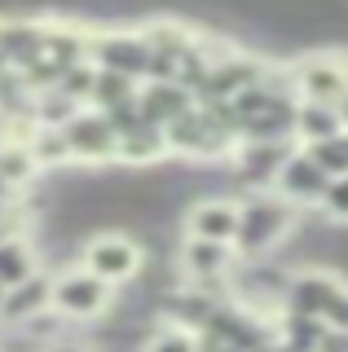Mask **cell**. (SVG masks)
Here are the masks:
<instances>
[{
    "instance_id": "5",
    "label": "cell",
    "mask_w": 348,
    "mask_h": 352,
    "mask_svg": "<svg viewBox=\"0 0 348 352\" xmlns=\"http://www.w3.org/2000/svg\"><path fill=\"white\" fill-rule=\"evenodd\" d=\"M300 150V141H238L230 154V185L234 198L243 194H260V190H274L278 172L287 168V159Z\"/></svg>"
},
{
    "instance_id": "23",
    "label": "cell",
    "mask_w": 348,
    "mask_h": 352,
    "mask_svg": "<svg viewBox=\"0 0 348 352\" xmlns=\"http://www.w3.org/2000/svg\"><path fill=\"white\" fill-rule=\"evenodd\" d=\"M304 150L322 163L326 176H348V132H335V137L318 141V146H304Z\"/></svg>"
},
{
    "instance_id": "24",
    "label": "cell",
    "mask_w": 348,
    "mask_h": 352,
    "mask_svg": "<svg viewBox=\"0 0 348 352\" xmlns=\"http://www.w3.org/2000/svg\"><path fill=\"white\" fill-rule=\"evenodd\" d=\"M93 84H97V66L93 62H80V66H71V71H62L58 93L71 97L75 106H89L93 102Z\"/></svg>"
},
{
    "instance_id": "14",
    "label": "cell",
    "mask_w": 348,
    "mask_h": 352,
    "mask_svg": "<svg viewBox=\"0 0 348 352\" xmlns=\"http://www.w3.org/2000/svg\"><path fill=\"white\" fill-rule=\"evenodd\" d=\"M53 308V269H36L27 282L9 286L0 300V326H23Z\"/></svg>"
},
{
    "instance_id": "13",
    "label": "cell",
    "mask_w": 348,
    "mask_h": 352,
    "mask_svg": "<svg viewBox=\"0 0 348 352\" xmlns=\"http://www.w3.org/2000/svg\"><path fill=\"white\" fill-rule=\"evenodd\" d=\"M0 58L5 66L23 71L36 58H45V18L36 14H9L0 18Z\"/></svg>"
},
{
    "instance_id": "6",
    "label": "cell",
    "mask_w": 348,
    "mask_h": 352,
    "mask_svg": "<svg viewBox=\"0 0 348 352\" xmlns=\"http://www.w3.org/2000/svg\"><path fill=\"white\" fill-rule=\"evenodd\" d=\"M89 62L97 71H115V75H128V80L146 84L150 80V44H146V31L137 27H93V44H89Z\"/></svg>"
},
{
    "instance_id": "7",
    "label": "cell",
    "mask_w": 348,
    "mask_h": 352,
    "mask_svg": "<svg viewBox=\"0 0 348 352\" xmlns=\"http://www.w3.org/2000/svg\"><path fill=\"white\" fill-rule=\"evenodd\" d=\"M278 62H269L265 53H247V49H234V44H221L212 71H208V84L199 88V102H234L238 93L256 88L274 71Z\"/></svg>"
},
{
    "instance_id": "8",
    "label": "cell",
    "mask_w": 348,
    "mask_h": 352,
    "mask_svg": "<svg viewBox=\"0 0 348 352\" xmlns=\"http://www.w3.org/2000/svg\"><path fill=\"white\" fill-rule=\"evenodd\" d=\"M62 137H67V150H71V163L75 168H119L115 154H119V132L111 128V119L102 115V110L84 106L80 115L71 119L67 128H62Z\"/></svg>"
},
{
    "instance_id": "20",
    "label": "cell",
    "mask_w": 348,
    "mask_h": 352,
    "mask_svg": "<svg viewBox=\"0 0 348 352\" xmlns=\"http://www.w3.org/2000/svg\"><path fill=\"white\" fill-rule=\"evenodd\" d=\"M0 181L14 185L18 194H27L36 181H45V172L36 168V159H31L27 146H0Z\"/></svg>"
},
{
    "instance_id": "18",
    "label": "cell",
    "mask_w": 348,
    "mask_h": 352,
    "mask_svg": "<svg viewBox=\"0 0 348 352\" xmlns=\"http://www.w3.org/2000/svg\"><path fill=\"white\" fill-rule=\"evenodd\" d=\"M344 132L340 106H326V102H300L296 106V141L300 146H318V141Z\"/></svg>"
},
{
    "instance_id": "27",
    "label": "cell",
    "mask_w": 348,
    "mask_h": 352,
    "mask_svg": "<svg viewBox=\"0 0 348 352\" xmlns=\"http://www.w3.org/2000/svg\"><path fill=\"white\" fill-rule=\"evenodd\" d=\"M318 352H348V330H331V326H326Z\"/></svg>"
},
{
    "instance_id": "3",
    "label": "cell",
    "mask_w": 348,
    "mask_h": 352,
    "mask_svg": "<svg viewBox=\"0 0 348 352\" xmlns=\"http://www.w3.org/2000/svg\"><path fill=\"white\" fill-rule=\"evenodd\" d=\"M80 264L89 273H97L102 282H111L115 291H124L146 269V242L137 234H128V229H97L93 238H84Z\"/></svg>"
},
{
    "instance_id": "9",
    "label": "cell",
    "mask_w": 348,
    "mask_h": 352,
    "mask_svg": "<svg viewBox=\"0 0 348 352\" xmlns=\"http://www.w3.org/2000/svg\"><path fill=\"white\" fill-rule=\"evenodd\" d=\"M172 260H177L181 282H199V286H221V291H230V273L238 264V251L230 247V242H208V238L181 234Z\"/></svg>"
},
{
    "instance_id": "26",
    "label": "cell",
    "mask_w": 348,
    "mask_h": 352,
    "mask_svg": "<svg viewBox=\"0 0 348 352\" xmlns=\"http://www.w3.org/2000/svg\"><path fill=\"white\" fill-rule=\"evenodd\" d=\"M40 352H93V339H89V330H71V335H62V339H53V344H45Z\"/></svg>"
},
{
    "instance_id": "15",
    "label": "cell",
    "mask_w": 348,
    "mask_h": 352,
    "mask_svg": "<svg viewBox=\"0 0 348 352\" xmlns=\"http://www.w3.org/2000/svg\"><path fill=\"white\" fill-rule=\"evenodd\" d=\"M141 115H146V124H155V128H172L181 115H190L194 106V93L190 88H181L177 80H146L141 84Z\"/></svg>"
},
{
    "instance_id": "1",
    "label": "cell",
    "mask_w": 348,
    "mask_h": 352,
    "mask_svg": "<svg viewBox=\"0 0 348 352\" xmlns=\"http://www.w3.org/2000/svg\"><path fill=\"white\" fill-rule=\"evenodd\" d=\"M304 212L291 207L282 194L260 190V194H243L238 198V234H234V251L238 260H269L291 242V234L300 229Z\"/></svg>"
},
{
    "instance_id": "12",
    "label": "cell",
    "mask_w": 348,
    "mask_h": 352,
    "mask_svg": "<svg viewBox=\"0 0 348 352\" xmlns=\"http://www.w3.org/2000/svg\"><path fill=\"white\" fill-rule=\"evenodd\" d=\"M326 185H331V176H326V172H322V163L300 146V150L287 159V168L278 172L274 194H282L291 207H300V212H318V207H322V194H326Z\"/></svg>"
},
{
    "instance_id": "29",
    "label": "cell",
    "mask_w": 348,
    "mask_h": 352,
    "mask_svg": "<svg viewBox=\"0 0 348 352\" xmlns=\"http://www.w3.org/2000/svg\"><path fill=\"white\" fill-rule=\"evenodd\" d=\"M340 119H344V132H348V93H344V102H340Z\"/></svg>"
},
{
    "instance_id": "10",
    "label": "cell",
    "mask_w": 348,
    "mask_h": 352,
    "mask_svg": "<svg viewBox=\"0 0 348 352\" xmlns=\"http://www.w3.org/2000/svg\"><path fill=\"white\" fill-rule=\"evenodd\" d=\"M344 278L331 269H322V264H309V269H296L287 282V304H282V313H300V317H326V308L335 304V295L344 291Z\"/></svg>"
},
{
    "instance_id": "4",
    "label": "cell",
    "mask_w": 348,
    "mask_h": 352,
    "mask_svg": "<svg viewBox=\"0 0 348 352\" xmlns=\"http://www.w3.org/2000/svg\"><path fill=\"white\" fill-rule=\"evenodd\" d=\"M287 75L300 102L340 106L348 93V53L344 49H309L287 58Z\"/></svg>"
},
{
    "instance_id": "2",
    "label": "cell",
    "mask_w": 348,
    "mask_h": 352,
    "mask_svg": "<svg viewBox=\"0 0 348 352\" xmlns=\"http://www.w3.org/2000/svg\"><path fill=\"white\" fill-rule=\"evenodd\" d=\"M115 286L89 273L84 264H67L53 273V313L75 330H93L115 308Z\"/></svg>"
},
{
    "instance_id": "22",
    "label": "cell",
    "mask_w": 348,
    "mask_h": 352,
    "mask_svg": "<svg viewBox=\"0 0 348 352\" xmlns=\"http://www.w3.org/2000/svg\"><path fill=\"white\" fill-rule=\"evenodd\" d=\"M141 93L137 80H128V75H115V71H97V84H93V110H115L124 102H133Z\"/></svg>"
},
{
    "instance_id": "17",
    "label": "cell",
    "mask_w": 348,
    "mask_h": 352,
    "mask_svg": "<svg viewBox=\"0 0 348 352\" xmlns=\"http://www.w3.org/2000/svg\"><path fill=\"white\" fill-rule=\"evenodd\" d=\"M36 269H45V260H40V247L31 234H14V238H0V286H18L27 282Z\"/></svg>"
},
{
    "instance_id": "28",
    "label": "cell",
    "mask_w": 348,
    "mask_h": 352,
    "mask_svg": "<svg viewBox=\"0 0 348 352\" xmlns=\"http://www.w3.org/2000/svg\"><path fill=\"white\" fill-rule=\"evenodd\" d=\"M199 352H238V348L225 344V339H216V335H199Z\"/></svg>"
},
{
    "instance_id": "25",
    "label": "cell",
    "mask_w": 348,
    "mask_h": 352,
    "mask_svg": "<svg viewBox=\"0 0 348 352\" xmlns=\"http://www.w3.org/2000/svg\"><path fill=\"white\" fill-rule=\"evenodd\" d=\"M318 216H326L331 225H348V176H331V185H326V194H322V207H318Z\"/></svg>"
},
{
    "instance_id": "16",
    "label": "cell",
    "mask_w": 348,
    "mask_h": 352,
    "mask_svg": "<svg viewBox=\"0 0 348 352\" xmlns=\"http://www.w3.org/2000/svg\"><path fill=\"white\" fill-rule=\"evenodd\" d=\"M163 159H172V150H168V132H163V128L141 124V128H133V132H124V137H119V154H115L119 168L146 172V168H159Z\"/></svg>"
},
{
    "instance_id": "21",
    "label": "cell",
    "mask_w": 348,
    "mask_h": 352,
    "mask_svg": "<svg viewBox=\"0 0 348 352\" xmlns=\"http://www.w3.org/2000/svg\"><path fill=\"white\" fill-rule=\"evenodd\" d=\"M137 352H199V335L186 326H172V322H155Z\"/></svg>"
},
{
    "instance_id": "19",
    "label": "cell",
    "mask_w": 348,
    "mask_h": 352,
    "mask_svg": "<svg viewBox=\"0 0 348 352\" xmlns=\"http://www.w3.org/2000/svg\"><path fill=\"white\" fill-rule=\"evenodd\" d=\"M274 330H278V339H282L287 352H318L322 335H326V322H318V317H300V313H282L274 322Z\"/></svg>"
},
{
    "instance_id": "30",
    "label": "cell",
    "mask_w": 348,
    "mask_h": 352,
    "mask_svg": "<svg viewBox=\"0 0 348 352\" xmlns=\"http://www.w3.org/2000/svg\"><path fill=\"white\" fill-rule=\"evenodd\" d=\"M0 300H5V286H0Z\"/></svg>"
},
{
    "instance_id": "11",
    "label": "cell",
    "mask_w": 348,
    "mask_h": 352,
    "mask_svg": "<svg viewBox=\"0 0 348 352\" xmlns=\"http://www.w3.org/2000/svg\"><path fill=\"white\" fill-rule=\"evenodd\" d=\"M181 234L190 238H208V242H230L238 234V198L234 194H203L186 203L181 212Z\"/></svg>"
}]
</instances>
